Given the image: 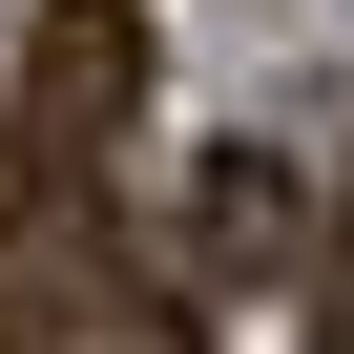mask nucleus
<instances>
[{"label":"nucleus","mask_w":354,"mask_h":354,"mask_svg":"<svg viewBox=\"0 0 354 354\" xmlns=\"http://www.w3.org/2000/svg\"><path fill=\"white\" fill-rule=\"evenodd\" d=\"M167 292H313V209H292V167L271 146H209L188 167V250H167Z\"/></svg>","instance_id":"nucleus-3"},{"label":"nucleus","mask_w":354,"mask_h":354,"mask_svg":"<svg viewBox=\"0 0 354 354\" xmlns=\"http://www.w3.org/2000/svg\"><path fill=\"white\" fill-rule=\"evenodd\" d=\"M146 125V0H42L0 84V188H104Z\"/></svg>","instance_id":"nucleus-1"},{"label":"nucleus","mask_w":354,"mask_h":354,"mask_svg":"<svg viewBox=\"0 0 354 354\" xmlns=\"http://www.w3.org/2000/svg\"><path fill=\"white\" fill-rule=\"evenodd\" d=\"M146 292L167 271H146V230L104 188H0V354H104Z\"/></svg>","instance_id":"nucleus-2"},{"label":"nucleus","mask_w":354,"mask_h":354,"mask_svg":"<svg viewBox=\"0 0 354 354\" xmlns=\"http://www.w3.org/2000/svg\"><path fill=\"white\" fill-rule=\"evenodd\" d=\"M104 354H209V313H188V292H146V313H125Z\"/></svg>","instance_id":"nucleus-4"}]
</instances>
